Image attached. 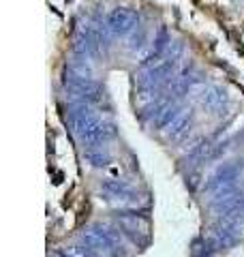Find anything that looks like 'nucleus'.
<instances>
[{
    "mask_svg": "<svg viewBox=\"0 0 244 257\" xmlns=\"http://www.w3.org/2000/svg\"><path fill=\"white\" fill-rule=\"evenodd\" d=\"M84 157L92 167H105L111 163V152L105 146H86Z\"/></svg>",
    "mask_w": 244,
    "mask_h": 257,
    "instance_id": "obj_8",
    "label": "nucleus"
},
{
    "mask_svg": "<svg viewBox=\"0 0 244 257\" xmlns=\"http://www.w3.org/2000/svg\"><path fill=\"white\" fill-rule=\"evenodd\" d=\"M105 32H107V28H103V30L96 28V26L81 28L77 32V37H75V43H73V54H75L77 58H81V60L99 58Z\"/></svg>",
    "mask_w": 244,
    "mask_h": 257,
    "instance_id": "obj_2",
    "label": "nucleus"
},
{
    "mask_svg": "<svg viewBox=\"0 0 244 257\" xmlns=\"http://www.w3.org/2000/svg\"><path fill=\"white\" fill-rule=\"evenodd\" d=\"M199 101L208 111H212L216 116H223L229 109V94L218 86H206L199 94Z\"/></svg>",
    "mask_w": 244,
    "mask_h": 257,
    "instance_id": "obj_6",
    "label": "nucleus"
},
{
    "mask_svg": "<svg viewBox=\"0 0 244 257\" xmlns=\"http://www.w3.org/2000/svg\"><path fill=\"white\" fill-rule=\"evenodd\" d=\"M105 28L111 37H127L133 35V32L140 28V15L133 9H127V7H120V9H113L107 20H105Z\"/></svg>",
    "mask_w": 244,
    "mask_h": 257,
    "instance_id": "obj_3",
    "label": "nucleus"
},
{
    "mask_svg": "<svg viewBox=\"0 0 244 257\" xmlns=\"http://www.w3.org/2000/svg\"><path fill=\"white\" fill-rule=\"evenodd\" d=\"M240 176V165L235 163H225L221 165L218 170H214L212 174H210V178L206 180V184H203V191L208 193H221V191H227V189H233V182L238 180Z\"/></svg>",
    "mask_w": 244,
    "mask_h": 257,
    "instance_id": "obj_4",
    "label": "nucleus"
},
{
    "mask_svg": "<svg viewBox=\"0 0 244 257\" xmlns=\"http://www.w3.org/2000/svg\"><path fill=\"white\" fill-rule=\"evenodd\" d=\"M144 41H146V30L140 26V28H137L133 35H131V43H129V47H131L133 52H137V50H142V47L146 45Z\"/></svg>",
    "mask_w": 244,
    "mask_h": 257,
    "instance_id": "obj_9",
    "label": "nucleus"
},
{
    "mask_svg": "<svg viewBox=\"0 0 244 257\" xmlns=\"http://www.w3.org/2000/svg\"><path fill=\"white\" fill-rule=\"evenodd\" d=\"M69 122L77 138L86 146H105L116 138V124L105 120L86 103H73L69 109Z\"/></svg>",
    "mask_w": 244,
    "mask_h": 257,
    "instance_id": "obj_1",
    "label": "nucleus"
},
{
    "mask_svg": "<svg viewBox=\"0 0 244 257\" xmlns=\"http://www.w3.org/2000/svg\"><path fill=\"white\" fill-rule=\"evenodd\" d=\"M101 189L105 193V197L111 202H122V204H135L137 202V191L131 182L120 180V178H109L101 184Z\"/></svg>",
    "mask_w": 244,
    "mask_h": 257,
    "instance_id": "obj_5",
    "label": "nucleus"
},
{
    "mask_svg": "<svg viewBox=\"0 0 244 257\" xmlns=\"http://www.w3.org/2000/svg\"><path fill=\"white\" fill-rule=\"evenodd\" d=\"M191 126H193V111L182 109L180 114L172 120V124L165 128V135L169 140H182L184 135L191 131Z\"/></svg>",
    "mask_w": 244,
    "mask_h": 257,
    "instance_id": "obj_7",
    "label": "nucleus"
}]
</instances>
